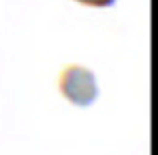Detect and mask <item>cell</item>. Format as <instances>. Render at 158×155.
Listing matches in <instances>:
<instances>
[{
  "label": "cell",
  "mask_w": 158,
  "mask_h": 155,
  "mask_svg": "<svg viewBox=\"0 0 158 155\" xmlns=\"http://www.w3.org/2000/svg\"><path fill=\"white\" fill-rule=\"evenodd\" d=\"M59 90L76 107L93 105L100 93L95 72L79 64H69L62 69L59 78Z\"/></svg>",
  "instance_id": "1"
},
{
  "label": "cell",
  "mask_w": 158,
  "mask_h": 155,
  "mask_svg": "<svg viewBox=\"0 0 158 155\" xmlns=\"http://www.w3.org/2000/svg\"><path fill=\"white\" fill-rule=\"evenodd\" d=\"M84 5H91V7H110L117 0H77Z\"/></svg>",
  "instance_id": "2"
}]
</instances>
